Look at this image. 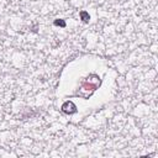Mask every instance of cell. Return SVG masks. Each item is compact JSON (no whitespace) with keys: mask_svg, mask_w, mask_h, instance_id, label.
I'll return each mask as SVG.
<instances>
[{"mask_svg":"<svg viewBox=\"0 0 158 158\" xmlns=\"http://www.w3.org/2000/svg\"><path fill=\"white\" fill-rule=\"evenodd\" d=\"M100 85H101L100 77L98 74H89L86 78L83 79V81L80 84V88L74 94V96H79L81 99L88 100L95 93V90L100 88Z\"/></svg>","mask_w":158,"mask_h":158,"instance_id":"6da1fadb","label":"cell"},{"mask_svg":"<svg viewBox=\"0 0 158 158\" xmlns=\"http://www.w3.org/2000/svg\"><path fill=\"white\" fill-rule=\"evenodd\" d=\"M62 111L67 115H73V114L77 113V105H75L73 101L68 100L62 105Z\"/></svg>","mask_w":158,"mask_h":158,"instance_id":"7a4b0ae2","label":"cell"},{"mask_svg":"<svg viewBox=\"0 0 158 158\" xmlns=\"http://www.w3.org/2000/svg\"><path fill=\"white\" fill-rule=\"evenodd\" d=\"M80 19H81V21H83V22L88 24V22H89V20H90L89 13H88V11H85V10H81V11H80Z\"/></svg>","mask_w":158,"mask_h":158,"instance_id":"3957f363","label":"cell"},{"mask_svg":"<svg viewBox=\"0 0 158 158\" xmlns=\"http://www.w3.org/2000/svg\"><path fill=\"white\" fill-rule=\"evenodd\" d=\"M53 25L55 26H60V27H66V21L64 20H62V19H57V20H55L53 21Z\"/></svg>","mask_w":158,"mask_h":158,"instance_id":"277c9868","label":"cell"}]
</instances>
